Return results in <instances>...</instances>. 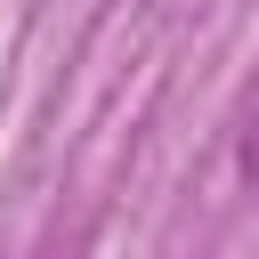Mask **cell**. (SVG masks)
<instances>
[{
  "mask_svg": "<svg viewBox=\"0 0 259 259\" xmlns=\"http://www.w3.org/2000/svg\"><path fill=\"white\" fill-rule=\"evenodd\" d=\"M235 170L259 186V81H251V97H243V121H235Z\"/></svg>",
  "mask_w": 259,
  "mask_h": 259,
  "instance_id": "cell-1",
  "label": "cell"
}]
</instances>
